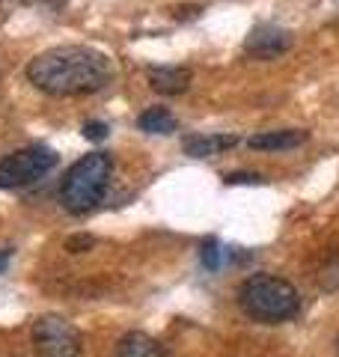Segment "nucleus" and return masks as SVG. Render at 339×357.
Wrapping results in <instances>:
<instances>
[{"mask_svg": "<svg viewBox=\"0 0 339 357\" xmlns=\"http://www.w3.org/2000/svg\"><path fill=\"white\" fill-rule=\"evenodd\" d=\"M319 286L324 289V292H336V289H339V256H333V259L324 262L322 277H319Z\"/></svg>", "mask_w": 339, "mask_h": 357, "instance_id": "12", "label": "nucleus"}, {"mask_svg": "<svg viewBox=\"0 0 339 357\" xmlns=\"http://www.w3.org/2000/svg\"><path fill=\"white\" fill-rule=\"evenodd\" d=\"M336 349H339V342H336Z\"/></svg>", "mask_w": 339, "mask_h": 357, "instance_id": "19", "label": "nucleus"}, {"mask_svg": "<svg viewBox=\"0 0 339 357\" xmlns=\"http://www.w3.org/2000/svg\"><path fill=\"white\" fill-rule=\"evenodd\" d=\"M9 259H13V248H3L0 250V274L6 271V265H9Z\"/></svg>", "mask_w": 339, "mask_h": 357, "instance_id": "18", "label": "nucleus"}, {"mask_svg": "<svg viewBox=\"0 0 339 357\" xmlns=\"http://www.w3.org/2000/svg\"><path fill=\"white\" fill-rule=\"evenodd\" d=\"M197 13H199V6H179L176 9V18L179 21H188V18H197Z\"/></svg>", "mask_w": 339, "mask_h": 357, "instance_id": "17", "label": "nucleus"}, {"mask_svg": "<svg viewBox=\"0 0 339 357\" xmlns=\"http://www.w3.org/2000/svg\"><path fill=\"white\" fill-rule=\"evenodd\" d=\"M27 81L48 96H89L113 81V63L86 45H60L27 63Z\"/></svg>", "mask_w": 339, "mask_h": 357, "instance_id": "1", "label": "nucleus"}, {"mask_svg": "<svg viewBox=\"0 0 339 357\" xmlns=\"http://www.w3.org/2000/svg\"><path fill=\"white\" fill-rule=\"evenodd\" d=\"M199 259H202V265H206L209 271H218V268H220V259H223L220 244L214 241V238H209V241L199 248Z\"/></svg>", "mask_w": 339, "mask_h": 357, "instance_id": "13", "label": "nucleus"}, {"mask_svg": "<svg viewBox=\"0 0 339 357\" xmlns=\"http://www.w3.org/2000/svg\"><path fill=\"white\" fill-rule=\"evenodd\" d=\"M253 182H262V176H256V173H226V185H253Z\"/></svg>", "mask_w": 339, "mask_h": 357, "instance_id": "16", "label": "nucleus"}, {"mask_svg": "<svg viewBox=\"0 0 339 357\" xmlns=\"http://www.w3.org/2000/svg\"><path fill=\"white\" fill-rule=\"evenodd\" d=\"M33 349L36 357H81L84 340L69 319L48 312L33 321Z\"/></svg>", "mask_w": 339, "mask_h": 357, "instance_id": "4", "label": "nucleus"}, {"mask_svg": "<svg viewBox=\"0 0 339 357\" xmlns=\"http://www.w3.org/2000/svg\"><path fill=\"white\" fill-rule=\"evenodd\" d=\"M116 357H164L158 342L140 331H128L116 345Z\"/></svg>", "mask_w": 339, "mask_h": 357, "instance_id": "10", "label": "nucleus"}, {"mask_svg": "<svg viewBox=\"0 0 339 357\" xmlns=\"http://www.w3.org/2000/svg\"><path fill=\"white\" fill-rule=\"evenodd\" d=\"M310 131H301V128H282V131H259L247 140L250 149L259 152H277V149H295L301 143H307Z\"/></svg>", "mask_w": 339, "mask_h": 357, "instance_id": "9", "label": "nucleus"}, {"mask_svg": "<svg viewBox=\"0 0 339 357\" xmlns=\"http://www.w3.org/2000/svg\"><path fill=\"white\" fill-rule=\"evenodd\" d=\"M96 244V238L93 236H86V232H81V236H72L69 241H66V250L69 253H84V250H89Z\"/></svg>", "mask_w": 339, "mask_h": 357, "instance_id": "15", "label": "nucleus"}, {"mask_svg": "<svg viewBox=\"0 0 339 357\" xmlns=\"http://www.w3.org/2000/svg\"><path fill=\"white\" fill-rule=\"evenodd\" d=\"M107 122H98V119H89V122H84V137L86 140H93V143H98V140H105L107 137Z\"/></svg>", "mask_w": 339, "mask_h": 357, "instance_id": "14", "label": "nucleus"}, {"mask_svg": "<svg viewBox=\"0 0 339 357\" xmlns=\"http://www.w3.org/2000/svg\"><path fill=\"white\" fill-rule=\"evenodd\" d=\"M292 48V33L277 24H256L244 39V54L253 60H277Z\"/></svg>", "mask_w": 339, "mask_h": 357, "instance_id": "6", "label": "nucleus"}, {"mask_svg": "<svg viewBox=\"0 0 339 357\" xmlns=\"http://www.w3.org/2000/svg\"><path fill=\"white\" fill-rule=\"evenodd\" d=\"M146 77H149V86L161 96H182L190 86V69L185 66H152Z\"/></svg>", "mask_w": 339, "mask_h": 357, "instance_id": "7", "label": "nucleus"}, {"mask_svg": "<svg viewBox=\"0 0 339 357\" xmlns=\"http://www.w3.org/2000/svg\"><path fill=\"white\" fill-rule=\"evenodd\" d=\"M137 126L146 134H164V137H167V134H173L179 128V122H176V116L170 114L167 107H149V110H143V114H140Z\"/></svg>", "mask_w": 339, "mask_h": 357, "instance_id": "11", "label": "nucleus"}, {"mask_svg": "<svg viewBox=\"0 0 339 357\" xmlns=\"http://www.w3.org/2000/svg\"><path fill=\"white\" fill-rule=\"evenodd\" d=\"M56 164V152L48 146H27L18 152H9L0 158V188L13 191V188H24L36 182Z\"/></svg>", "mask_w": 339, "mask_h": 357, "instance_id": "5", "label": "nucleus"}, {"mask_svg": "<svg viewBox=\"0 0 339 357\" xmlns=\"http://www.w3.org/2000/svg\"><path fill=\"white\" fill-rule=\"evenodd\" d=\"M239 146V137L235 134H190L182 140V149L190 158H214L226 149Z\"/></svg>", "mask_w": 339, "mask_h": 357, "instance_id": "8", "label": "nucleus"}, {"mask_svg": "<svg viewBox=\"0 0 339 357\" xmlns=\"http://www.w3.org/2000/svg\"><path fill=\"white\" fill-rule=\"evenodd\" d=\"M110 176H113L110 152H86L63 176V185H60L63 208L69 215H86V211H93L107 194Z\"/></svg>", "mask_w": 339, "mask_h": 357, "instance_id": "3", "label": "nucleus"}, {"mask_svg": "<svg viewBox=\"0 0 339 357\" xmlns=\"http://www.w3.org/2000/svg\"><path fill=\"white\" fill-rule=\"evenodd\" d=\"M239 307L259 325H280L301 310V295L286 277L250 274L239 286Z\"/></svg>", "mask_w": 339, "mask_h": 357, "instance_id": "2", "label": "nucleus"}]
</instances>
